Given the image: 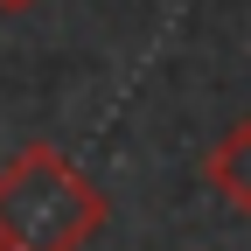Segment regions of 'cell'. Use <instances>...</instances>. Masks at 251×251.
<instances>
[{
  "label": "cell",
  "mask_w": 251,
  "mask_h": 251,
  "mask_svg": "<svg viewBox=\"0 0 251 251\" xmlns=\"http://www.w3.org/2000/svg\"><path fill=\"white\" fill-rule=\"evenodd\" d=\"M105 216V188L49 140L14 147V161L0 168V251H84Z\"/></svg>",
  "instance_id": "6da1fadb"
},
{
  "label": "cell",
  "mask_w": 251,
  "mask_h": 251,
  "mask_svg": "<svg viewBox=\"0 0 251 251\" xmlns=\"http://www.w3.org/2000/svg\"><path fill=\"white\" fill-rule=\"evenodd\" d=\"M202 188L224 209L251 216V119H230L224 133H216V147L202 153Z\"/></svg>",
  "instance_id": "7a4b0ae2"
},
{
  "label": "cell",
  "mask_w": 251,
  "mask_h": 251,
  "mask_svg": "<svg viewBox=\"0 0 251 251\" xmlns=\"http://www.w3.org/2000/svg\"><path fill=\"white\" fill-rule=\"evenodd\" d=\"M35 7H42V0H0V14H7V21H14V14H35Z\"/></svg>",
  "instance_id": "3957f363"
}]
</instances>
